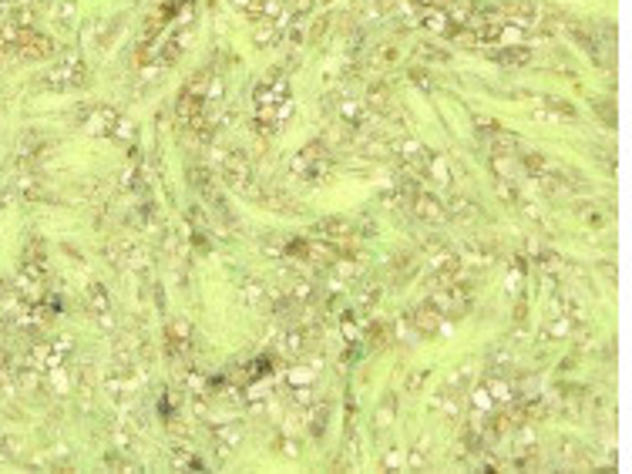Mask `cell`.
<instances>
[{"label":"cell","mask_w":632,"mask_h":474,"mask_svg":"<svg viewBox=\"0 0 632 474\" xmlns=\"http://www.w3.org/2000/svg\"><path fill=\"white\" fill-rule=\"evenodd\" d=\"M407 209L414 212L417 219H424V222H444V219H448V206H444L437 195H430L428 188L410 192V195H407Z\"/></svg>","instance_id":"52a82bcc"},{"label":"cell","mask_w":632,"mask_h":474,"mask_svg":"<svg viewBox=\"0 0 632 474\" xmlns=\"http://www.w3.org/2000/svg\"><path fill=\"white\" fill-rule=\"evenodd\" d=\"M104 468H115V471H138L135 461H125V454H104Z\"/></svg>","instance_id":"ee69618b"},{"label":"cell","mask_w":632,"mask_h":474,"mask_svg":"<svg viewBox=\"0 0 632 474\" xmlns=\"http://www.w3.org/2000/svg\"><path fill=\"white\" fill-rule=\"evenodd\" d=\"M320 3H323V7H327V3H333V0H320Z\"/></svg>","instance_id":"11a10c76"},{"label":"cell","mask_w":632,"mask_h":474,"mask_svg":"<svg viewBox=\"0 0 632 474\" xmlns=\"http://www.w3.org/2000/svg\"><path fill=\"white\" fill-rule=\"evenodd\" d=\"M84 303H88L91 316L98 319V326H104V330H111V326H115V313H111V296H108V290H104L102 283H91V286H88V296H84Z\"/></svg>","instance_id":"9c48e42d"},{"label":"cell","mask_w":632,"mask_h":474,"mask_svg":"<svg viewBox=\"0 0 632 474\" xmlns=\"http://www.w3.org/2000/svg\"><path fill=\"white\" fill-rule=\"evenodd\" d=\"M451 212H454L461 222H471V219H478L481 215V209H478V202H471V199H464V195H457L454 199V206H451Z\"/></svg>","instance_id":"8d00e7d4"},{"label":"cell","mask_w":632,"mask_h":474,"mask_svg":"<svg viewBox=\"0 0 632 474\" xmlns=\"http://www.w3.org/2000/svg\"><path fill=\"white\" fill-rule=\"evenodd\" d=\"M239 293H242V303H246V306H262V303H266V286H262V279H256V276H242Z\"/></svg>","instance_id":"603a6c76"},{"label":"cell","mask_w":632,"mask_h":474,"mask_svg":"<svg viewBox=\"0 0 632 474\" xmlns=\"http://www.w3.org/2000/svg\"><path fill=\"white\" fill-rule=\"evenodd\" d=\"M135 135H138L135 121H131V118H125V115H118V121H115V128H111V135H108V138H115V141H122V145H131V141H135Z\"/></svg>","instance_id":"1f68e13d"},{"label":"cell","mask_w":632,"mask_h":474,"mask_svg":"<svg viewBox=\"0 0 632 474\" xmlns=\"http://www.w3.org/2000/svg\"><path fill=\"white\" fill-rule=\"evenodd\" d=\"M457 259H461V263H475V266H495L498 263V249H495L491 242H488V246L475 242V246H468Z\"/></svg>","instance_id":"44dd1931"},{"label":"cell","mask_w":632,"mask_h":474,"mask_svg":"<svg viewBox=\"0 0 632 474\" xmlns=\"http://www.w3.org/2000/svg\"><path fill=\"white\" fill-rule=\"evenodd\" d=\"M286 299L293 303V306H306V303H313L316 299V286L309 283V279H296V283H289V290H286Z\"/></svg>","instance_id":"484cf974"},{"label":"cell","mask_w":632,"mask_h":474,"mask_svg":"<svg viewBox=\"0 0 632 474\" xmlns=\"http://www.w3.org/2000/svg\"><path fill=\"white\" fill-rule=\"evenodd\" d=\"M10 209V192H0V212Z\"/></svg>","instance_id":"db71d44e"},{"label":"cell","mask_w":632,"mask_h":474,"mask_svg":"<svg viewBox=\"0 0 632 474\" xmlns=\"http://www.w3.org/2000/svg\"><path fill=\"white\" fill-rule=\"evenodd\" d=\"M75 14H77L75 0H54V24L57 27H71L75 24Z\"/></svg>","instance_id":"d6a6232c"},{"label":"cell","mask_w":632,"mask_h":474,"mask_svg":"<svg viewBox=\"0 0 632 474\" xmlns=\"http://www.w3.org/2000/svg\"><path fill=\"white\" fill-rule=\"evenodd\" d=\"M172 468H175V471H182V468H195V471H199V468H202V461H195L189 451L178 448L175 454H172Z\"/></svg>","instance_id":"f6af8a7d"},{"label":"cell","mask_w":632,"mask_h":474,"mask_svg":"<svg viewBox=\"0 0 632 474\" xmlns=\"http://www.w3.org/2000/svg\"><path fill=\"white\" fill-rule=\"evenodd\" d=\"M428 303H430V306H437V310L448 316V319H454V316H464V313H468V306H471V290H468L464 283L437 286V290L430 293Z\"/></svg>","instance_id":"3957f363"},{"label":"cell","mask_w":632,"mask_h":474,"mask_svg":"<svg viewBox=\"0 0 632 474\" xmlns=\"http://www.w3.org/2000/svg\"><path fill=\"white\" fill-rule=\"evenodd\" d=\"M424 172H428L430 185H437V188H451V185H454L451 161L444 155H437V152H428V158H424Z\"/></svg>","instance_id":"4fadbf2b"},{"label":"cell","mask_w":632,"mask_h":474,"mask_svg":"<svg viewBox=\"0 0 632 474\" xmlns=\"http://www.w3.org/2000/svg\"><path fill=\"white\" fill-rule=\"evenodd\" d=\"M481 384L488 387V394L495 397V404H498V407H508V404H515V400H518V387H515V380L505 377V373H498V370H491Z\"/></svg>","instance_id":"30bf717a"},{"label":"cell","mask_w":632,"mask_h":474,"mask_svg":"<svg viewBox=\"0 0 632 474\" xmlns=\"http://www.w3.org/2000/svg\"><path fill=\"white\" fill-rule=\"evenodd\" d=\"M10 54H17V57H30V61H41V57H51L54 54V41L48 37V34H41L37 27H21L17 44L10 48Z\"/></svg>","instance_id":"8992f818"},{"label":"cell","mask_w":632,"mask_h":474,"mask_svg":"<svg viewBox=\"0 0 632 474\" xmlns=\"http://www.w3.org/2000/svg\"><path fill=\"white\" fill-rule=\"evenodd\" d=\"M575 326H579V323H575L568 313H555L548 326H542V340H565V337H572Z\"/></svg>","instance_id":"d6986e66"},{"label":"cell","mask_w":632,"mask_h":474,"mask_svg":"<svg viewBox=\"0 0 632 474\" xmlns=\"http://www.w3.org/2000/svg\"><path fill=\"white\" fill-rule=\"evenodd\" d=\"M471 411H475V414H495V411H498L495 397L488 394V387H484V384H478V387L471 391Z\"/></svg>","instance_id":"f546056e"},{"label":"cell","mask_w":632,"mask_h":474,"mask_svg":"<svg viewBox=\"0 0 632 474\" xmlns=\"http://www.w3.org/2000/svg\"><path fill=\"white\" fill-rule=\"evenodd\" d=\"M232 10L246 14L249 21H262V0H226Z\"/></svg>","instance_id":"74e56055"},{"label":"cell","mask_w":632,"mask_h":474,"mask_svg":"<svg viewBox=\"0 0 632 474\" xmlns=\"http://www.w3.org/2000/svg\"><path fill=\"white\" fill-rule=\"evenodd\" d=\"M286 384L289 387H316V367L313 364H296L286 370Z\"/></svg>","instance_id":"4316f807"},{"label":"cell","mask_w":632,"mask_h":474,"mask_svg":"<svg viewBox=\"0 0 632 474\" xmlns=\"http://www.w3.org/2000/svg\"><path fill=\"white\" fill-rule=\"evenodd\" d=\"M582 219H585V226H602V222H606L599 209H582Z\"/></svg>","instance_id":"7dc6e473"},{"label":"cell","mask_w":632,"mask_h":474,"mask_svg":"<svg viewBox=\"0 0 632 474\" xmlns=\"http://www.w3.org/2000/svg\"><path fill=\"white\" fill-rule=\"evenodd\" d=\"M279 37H283V21H256L253 27V44L256 48H273L279 44Z\"/></svg>","instance_id":"ac0fdd59"},{"label":"cell","mask_w":632,"mask_h":474,"mask_svg":"<svg viewBox=\"0 0 632 474\" xmlns=\"http://www.w3.org/2000/svg\"><path fill=\"white\" fill-rule=\"evenodd\" d=\"M84 78H88V71H84L81 54H64L51 71L44 75V84L61 91V88H77V84H84Z\"/></svg>","instance_id":"277c9868"},{"label":"cell","mask_w":632,"mask_h":474,"mask_svg":"<svg viewBox=\"0 0 632 474\" xmlns=\"http://www.w3.org/2000/svg\"><path fill=\"white\" fill-rule=\"evenodd\" d=\"M242 424H216L212 427V441H216V448L219 454H232V451L242 444Z\"/></svg>","instance_id":"2e32d148"},{"label":"cell","mask_w":632,"mask_h":474,"mask_svg":"<svg viewBox=\"0 0 632 474\" xmlns=\"http://www.w3.org/2000/svg\"><path fill=\"white\" fill-rule=\"evenodd\" d=\"M219 168H222V179H226L232 188H239V192H249L256 185V175H253V161H249V155H242V152H229L222 155V161H219Z\"/></svg>","instance_id":"5b68a950"},{"label":"cell","mask_w":632,"mask_h":474,"mask_svg":"<svg viewBox=\"0 0 632 474\" xmlns=\"http://www.w3.org/2000/svg\"><path fill=\"white\" fill-rule=\"evenodd\" d=\"M380 293H383V290H380V286H377V290H374V286H370V290L363 293V306H374V303H380Z\"/></svg>","instance_id":"681fc988"},{"label":"cell","mask_w":632,"mask_h":474,"mask_svg":"<svg viewBox=\"0 0 632 474\" xmlns=\"http://www.w3.org/2000/svg\"><path fill=\"white\" fill-rule=\"evenodd\" d=\"M367 111H380V115H390V108H394V98H390V91H387V84H374L370 88V95H367Z\"/></svg>","instance_id":"83f0119b"},{"label":"cell","mask_w":632,"mask_h":474,"mask_svg":"<svg viewBox=\"0 0 632 474\" xmlns=\"http://www.w3.org/2000/svg\"><path fill=\"white\" fill-rule=\"evenodd\" d=\"M515 364V350H505V346H495L491 353H488V367L498 370V373H505L508 367Z\"/></svg>","instance_id":"e575fe53"},{"label":"cell","mask_w":632,"mask_h":474,"mask_svg":"<svg viewBox=\"0 0 632 474\" xmlns=\"http://www.w3.org/2000/svg\"><path fill=\"white\" fill-rule=\"evenodd\" d=\"M538 105H542V108H535V118H552V121H562V118H575V105H572V101H562V98L545 95V98H538Z\"/></svg>","instance_id":"e0dca14e"},{"label":"cell","mask_w":632,"mask_h":474,"mask_svg":"<svg viewBox=\"0 0 632 474\" xmlns=\"http://www.w3.org/2000/svg\"><path fill=\"white\" fill-rule=\"evenodd\" d=\"M394 421H397V397L387 394L383 404H380V414H377V431H387Z\"/></svg>","instance_id":"836d02e7"},{"label":"cell","mask_w":632,"mask_h":474,"mask_svg":"<svg viewBox=\"0 0 632 474\" xmlns=\"http://www.w3.org/2000/svg\"><path fill=\"white\" fill-rule=\"evenodd\" d=\"M313 233L320 239H327V242H347V239L354 236V226L347 219H340V215H329V219H320L313 226Z\"/></svg>","instance_id":"5bb4252c"},{"label":"cell","mask_w":632,"mask_h":474,"mask_svg":"<svg viewBox=\"0 0 632 474\" xmlns=\"http://www.w3.org/2000/svg\"><path fill=\"white\" fill-rule=\"evenodd\" d=\"M165 340L182 343V346H192V323H189V319H172L169 330H165Z\"/></svg>","instance_id":"4dcf8cb0"},{"label":"cell","mask_w":632,"mask_h":474,"mask_svg":"<svg viewBox=\"0 0 632 474\" xmlns=\"http://www.w3.org/2000/svg\"><path fill=\"white\" fill-rule=\"evenodd\" d=\"M367 115H370V111L360 105L356 98H343V101H340V118L350 125V132H354V128H360V125L367 121Z\"/></svg>","instance_id":"d4e9b609"},{"label":"cell","mask_w":632,"mask_h":474,"mask_svg":"<svg viewBox=\"0 0 632 474\" xmlns=\"http://www.w3.org/2000/svg\"><path fill=\"white\" fill-rule=\"evenodd\" d=\"M273 448H276L283 457H296V454H300V444L289 437V431H283V434H279L276 441H273Z\"/></svg>","instance_id":"60d3db41"},{"label":"cell","mask_w":632,"mask_h":474,"mask_svg":"<svg viewBox=\"0 0 632 474\" xmlns=\"http://www.w3.org/2000/svg\"><path fill=\"white\" fill-rule=\"evenodd\" d=\"M394 10V0H377V3H367L360 10V21H374V17H387Z\"/></svg>","instance_id":"ab89813d"},{"label":"cell","mask_w":632,"mask_h":474,"mask_svg":"<svg viewBox=\"0 0 632 474\" xmlns=\"http://www.w3.org/2000/svg\"><path fill=\"white\" fill-rule=\"evenodd\" d=\"M414 81H417V88H421V91H434V81H428V75L414 71Z\"/></svg>","instance_id":"f907efd6"},{"label":"cell","mask_w":632,"mask_h":474,"mask_svg":"<svg viewBox=\"0 0 632 474\" xmlns=\"http://www.w3.org/2000/svg\"><path fill=\"white\" fill-rule=\"evenodd\" d=\"M491 61L508 64V68H521V64H528L531 61V48H525V44H511V48H505V51L491 54Z\"/></svg>","instance_id":"cb8c5ba5"},{"label":"cell","mask_w":632,"mask_h":474,"mask_svg":"<svg viewBox=\"0 0 632 474\" xmlns=\"http://www.w3.org/2000/svg\"><path fill=\"white\" fill-rule=\"evenodd\" d=\"M309 340H313V337H309V330L293 323V326L279 337V350H283L286 357H303L306 350H309Z\"/></svg>","instance_id":"9a60e30c"},{"label":"cell","mask_w":632,"mask_h":474,"mask_svg":"<svg viewBox=\"0 0 632 474\" xmlns=\"http://www.w3.org/2000/svg\"><path fill=\"white\" fill-rule=\"evenodd\" d=\"M289 81L286 78H266L253 88V105H256V118L269 121L283 128V121L293 115V98H289Z\"/></svg>","instance_id":"6da1fadb"},{"label":"cell","mask_w":632,"mask_h":474,"mask_svg":"<svg viewBox=\"0 0 632 474\" xmlns=\"http://www.w3.org/2000/svg\"><path fill=\"white\" fill-rule=\"evenodd\" d=\"M417 21L424 30L430 34H451V17H448V7H434V3H424L421 10H417Z\"/></svg>","instance_id":"7c38bea8"},{"label":"cell","mask_w":632,"mask_h":474,"mask_svg":"<svg viewBox=\"0 0 632 474\" xmlns=\"http://www.w3.org/2000/svg\"><path fill=\"white\" fill-rule=\"evenodd\" d=\"M421 54H424L428 61H430V57H434V61H444V57H448V54L441 51V48H421Z\"/></svg>","instance_id":"816d5d0a"},{"label":"cell","mask_w":632,"mask_h":474,"mask_svg":"<svg viewBox=\"0 0 632 474\" xmlns=\"http://www.w3.org/2000/svg\"><path fill=\"white\" fill-rule=\"evenodd\" d=\"M495 192H498V199L505 206H518L521 202L518 199V188H515V179H495Z\"/></svg>","instance_id":"f35d334b"},{"label":"cell","mask_w":632,"mask_h":474,"mask_svg":"<svg viewBox=\"0 0 632 474\" xmlns=\"http://www.w3.org/2000/svg\"><path fill=\"white\" fill-rule=\"evenodd\" d=\"M404 468H410V471H430L428 441H424V437H417V441L410 444V451L404 454Z\"/></svg>","instance_id":"7402d4cb"},{"label":"cell","mask_w":632,"mask_h":474,"mask_svg":"<svg viewBox=\"0 0 632 474\" xmlns=\"http://www.w3.org/2000/svg\"><path fill=\"white\" fill-rule=\"evenodd\" d=\"M118 115L122 111H115V108H108V105H88L81 115H77V125L84 128V132H91V135H111V128H115V121H118Z\"/></svg>","instance_id":"ba28073f"},{"label":"cell","mask_w":632,"mask_h":474,"mask_svg":"<svg viewBox=\"0 0 632 474\" xmlns=\"http://www.w3.org/2000/svg\"><path fill=\"white\" fill-rule=\"evenodd\" d=\"M343 337H347V340H354L356 337V323H354V316L350 313L343 316Z\"/></svg>","instance_id":"c3c4849f"},{"label":"cell","mask_w":632,"mask_h":474,"mask_svg":"<svg viewBox=\"0 0 632 474\" xmlns=\"http://www.w3.org/2000/svg\"><path fill=\"white\" fill-rule=\"evenodd\" d=\"M367 340L377 343V346H387V343H390V330H387V323H377V319H374V323L367 326Z\"/></svg>","instance_id":"7bdbcfd3"},{"label":"cell","mask_w":632,"mask_h":474,"mask_svg":"<svg viewBox=\"0 0 632 474\" xmlns=\"http://www.w3.org/2000/svg\"><path fill=\"white\" fill-rule=\"evenodd\" d=\"M488 168H491L495 179H515V158L508 155V152H491Z\"/></svg>","instance_id":"f1b7e54d"},{"label":"cell","mask_w":632,"mask_h":474,"mask_svg":"<svg viewBox=\"0 0 632 474\" xmlns=\"http://www.w3.org/2000/svg\"><path fill=\"white\" fill-rule=\"evenodd\" d=\"M595 105H599V115H602V118L609 121V128H615V118L609 115V101H595Z\"/></svg>","instance_id":"f5cc1de1"},{"label":"cell","mask_w":632,"mask_h":474,"mask_svg":"<svg viewBox=\"0 0 632 474\" xmlns=\"http://www.w3.org/2000/svg\"><path fill=\"white\" fill-rule=\"evenodd\" d=\"M189 182L195 185L202 195H209V192H212V172H209L205 165H192V168H189Z\"/></svg>","instance_id":"d590c367"},{"label":"cell","mask_w":632,"mask_h":474,"mask_svg":"<svg viewBox=\"0 0 632 474\" xmlns=\"http://www.w3.org/2000/svg\"><path fill=\"white\" fill-rule=\"evenodd\" d=\"M306 414V431L313 434V437H323V431H327V421H329V404L327 400H316Z\"/></svg>","instance_id":"ffe728a7"},{"label":"cell","mask_w":632,"mask_h":474,"mask_svg":"<svg viewBox=\"0 0 632 474\" xmlns=\"http://www.w3.org/2000/svg\"><path fill=\"white\" fill-rule=\"evenodd\" d=\"M329 168H333V161H329L327 145H323L320 138H316V141H306L303 148L289 158V172L300 175L303 182H320V179H327Z\"/></svg>","instance_id":"7a4b0ae2"},{"label":"cell","mask_w":632,"mask_h":474,"mask_svg":"<svg viewBox=\"0 0 632 474\" xmlns=\"http://www.w3.org/2000/svg\"><path fill=\"white\" fill-rule=\"evenodd\" d=\"M407 319L414 323V330L417 333H437L444 323H448V316L441 313L437 306H430V303H421V306H414L410 313H407Z\"/></svg>","instance_id":"8fae6325"},{"label":"cell","mask_w":632,"mask_h":474,"mask_svg":"<svg viewBox=\"0 0 632 474\" xmlns=\"http://www.w3.org/2000/svg\"><path fill=\"white\" fill-rule=\"evenodd\" d=\"M380 471H404V451L390 448L383 454V461H380Z\"/></svg>","instance_id":"b9f144b4"},{"label":"cell","mask_w":632,"mask_h":474,"mask_svg":"<svg viewBox=\"0 0 632 474\" xmlns=\"http://www.w3.org/2000/svg\"><path fill=\"white\" fill-rule=\"evenodd\" d=\"M430 373L428 370H417V373H410V380H407V394H417L421 387H424V380H428Z\"/></svg>","instance_id":"bcb514c9"}]
</instances>
